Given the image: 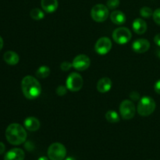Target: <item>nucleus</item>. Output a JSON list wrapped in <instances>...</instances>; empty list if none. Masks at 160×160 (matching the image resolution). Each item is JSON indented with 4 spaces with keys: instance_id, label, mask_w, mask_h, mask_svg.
<instances>
[{
    "instance_id": "7c9ffc66",
    "label": "nucleus",
    "mask_w": 160,
    "mask_h": 160,
    "mask_svg": "<svg viewBox=\"0 0 160 160\" xmlns=\"http://www.w3.org/2000/svg\"><path fill=\"white\" fill-rule=\"evenodd\" d=\"M2 47H3V39H2V38L0 36V51L2 50Z\"/></svg>"
},
{
    "instance_id": "423d86ee",
    "label": "nucleus",
    "mask_w": 160,
    "mask_h": 160,
    "mask_svg": "<svg viewBox=\"0 0 160 160\" xmlns=\"http://www.w3.org/2000/svg\"><path fill=\"white\" fill-rule=\"evenodd\" d=\"M109 8L103 4H97L91 10V17L95 21L103 22L109 17Z\"/></svg>"
},
{
    "instance_id": "1a4fd4ad",
    "label": "nucleus",
    "mask_w": 160,
    "mask_h": 160,
    "mask_svg": "<svg viewBox=\"0 0 160 160\" xmlns=\"http://www.w3.org/2000/svg\"><path fill=\"white\" fill-rule=\"evenodd\" d=\"M112 46V42L110 39L107 37H102L100 38L95 43V50L98 54L103 56L110 51Z\"/></svg>"
},
{
    "instance_id": "7ed1b4c3",
    "label": "nucleus",
    "mask_w": 160,
    "mask_h": 160,
    "mask_svg": "<svg viewBox=\"0 0 160 160\" xmlns=\"http://www.w3.org/2000/svg\"><path fill=\"white\" fill-rule=\"evenodd\" d=\"M156 106V102L152 97L144 96L139 100L138 105V112L142 117H148L154 112Z\"/></svg>"
},
{
    "instance_id": "c756f323",
    "label": "nucleus",
    "mask_w": 160,
    "mask_h": 160,
    "mask_svg": "<svg viewBox=\"0 0 160 160\" xmlns=\"http://www.w3.org/2000/svg\"><path fill=\"white\" fill-rule=\"evenodd\" d=\"M5 150H6V146L2 142H0V155L3 154L5 152Z\"/></svg>"
},
{
    "instance_id": "b1692460",
    "label": "nucleus",
    "mask_w": 160,
    "mask_h": 160,
    "mask_svg": "<svg viewBox=\"0 0 160 160\" xmlns=\"http://www.w3.org/2000/svg\"><path fill=\"white\" fill-rule=\"evenodd\" d=\"M67 92V86L63 85H59L56 88V94L59 96H62V95H66Z\"/></svg>"
},
{
    "instance_id": "412c9836",
    "label": "nucleus",
    "mask_w": 160,
    "mask_h": 160,
    "mask_svg": "<svg viewBox=\"0 0 160 160\" xmlns=\"http://www.w3.org/2000/svg\"><path fill=\"white\" fill-rule=\"evenodd\" d=\"M30 15H31V17L33 20H40L45 17V13L43 12V11L41 10L40 9H38V8L33 9L30 12Z\"/></svg>"
},
{
    "instance_id": "5701e85b",
    "label": "nucleus",
    "mask_w": 160,
    "mask_h": 160,
    "mask_svg": "<svg viewBox=\"0 0 160 160\" xmlns=\"http://www.w3.org/2000/svg\"><path fill=\"white\" fill-rule=\"evenodd\" d=\"M120 5V0H108L107 7L109 9H116Z\"/></svg>"
},
{
    "instance_id": "a878e982",
    "label": "nucleus",
    "mask_w": 160,
    "mask_h": 160,
    "mask_svg": "<svg viewBox=\"0 0 160 160\" xmlns=\"http://www.w3.org/2000/svg\"><path fill=\"white\" fill-rule=\"evenodd\" d=\"M61 70H62L63 71H67V70H70L71 67H73V66H72V63H70V62H67V61H64L63 62H62L61 63Z\"/></svg>"
},
{
    "instance_id": "6ab92c4d",
    "label": "nucleus",
    "mask_w": 160,
    "mask_h": 160,
    "mask_svg": "<svg viewBox=\"0 0 160 160\" xmlns=\"http://www.w3.org/2000/svg\"><path fill=\"white\" fill-rule=\"evenodd\" d=\"M106 119L111 123H118L120 121V116L115 110H109L106 113Z\"/></svg>"
},
{
    "instance_id": "a211bd4d",
    "label": "nucleus",
    "mask_w": 160,
    "mask_h": 160,
    "mask_svg": "<svg viewBox=\"0 0 160 160\" xmlns=\"http://www.w3.org/2000/svg\"><path fill=\"white\" fill-rule=\"evenodd\" d=\"M3 59L4 61L9 65H17L20 60V57H19L18 54L16 53L15 52L12 51H7L5 52L4 56H3Z\"/></svg>"
},
{
    "instance_id": "4be33fe9",
    "label": "nucleus",
    "mask_w": 160,
    "mask_h": 160,
    "mask_svg": "<svg viewBox=\"0 0 160 160\" xmlns=\"http://www.w3.org/2000/svg\"><path fill=\"white\" fill-rule=\"evenodd\" d=\"M140 14L144 18H149L153 15V11L149 7H142L140 10Z\"/></svg>"
},
{
    "instance_id": "39448f33",
    "label": "nucleus",
    "mask_w": 160,
    "mask_h": 160,
    "mask_svg": "<svg viewBox=\"0 0 160 160\" xmlns=\"http://www.w3.org/2000/svg\"><path fill=\"white\" fill-rule=\"evenodd\" d=\"M83 78L81 74L78 73H71L67 78L66 86L67 89L73 92H78L83 87Z\"/></svg>"
},
{
    "instance_id": "2eb2a0df",
    "label": "nucleus",
    "mask_w": 160,
    "mask_h": 160,
    "mask_svg": "<svg viewBox=\"0 0 160 160\" xmlns=\"http://www.w3.org/2000/svg\"><path fill=\"white\" fill-rule=\"evenodd\" d=\"M133 30L138 34H142L147 31V23L143 19L137 18L134 20L132 24Z\"/></svg>"
},
{
    "instance_id": "dca6fc26",
    "label": "nucleus",
    "mask_w": 160,
    "mask_h": 160,
    "mask_svg": "<svg viewBox=\"0 0 160 160\" xmlns=\"http://www.w3.org/2000/svg\"><path fill=\"white\" fill-rule=\"evenodd\" d=\"M41 6L45 12L51 13L57 9L58 1L57 0H42Z\"/></svg>"
},
{
    "instance_id": "4468645a",
    "label": "nucleus",
    "mask_w": 160,
    "mask_h": 160,
    "mask_svg": "<svg viewBox=\"0 0 160 160\" xmlns=\"http://www.w3.org/2000/svg\"><path fill=\"white\" fill-rule=\"evenodd\" d=\"M24 127L29 131H36L40 128V122L36 117H28L24 120Z\"/></svg>"
},
{
    "instance_id": "9d476101",
    "label": "nucleus",
    "mask_w": 160,
    "mask_h": 160,
    "mask_svg": "<svg viewBox=\"0 0 160 160\" xmlns=\"http://www.w3.org/2000/svg\"><path fill=\"white\" fill-rule=\"evenodd\" d=\"M91 60L88 56L84 54H80L73 59L72 62V66L74 69L79 71L86 70L90 67Z\"/></svg>"
},
{
    "instance_id": "ddd939ff",
    "label": "nucleus",
    "mask_w": 160,
    "mask_h": 160,
    "mask_svg": "<svg viewBox=\"0 0 160 160\" xmlns=\"http://www.w3.org/2000/svg\"><path fill=\"white\" fill-rule=\"evenodd\" d=\"M112 85V81L109 78H102L97 83V90L100 93H106L110 90Z\"/></svg>"
},
{
    "instance_id": "f257e3e1",
    "label": "nucleus",
    "mask_w": 160,
    "mask_h": 160,
    "mask_svg": "<svg viewBox=\"0 0 160 160\" xmlns=\"http://www.w3.org/2000/svg\"><path fill=\"white\" fill-rule=\"evenodd\" d=\"M23 95L28 99L37 98L42 93V86L39 81L32 76H26L21 82Z\"/></svg>"
},
{
    "instance_id": "473e14b6",
    "label": "nucleus",
    "mask_w": 160,
    "mask_h": 160,
    "mask_svg": "<svg viewBox=\"0 0 160 160\" xmlns=\"http://www.w3.org/2000/svg\"><path fill=\"white\" fill-rule=\"evenodd\" d=\"M65 160H76V159L73 157H71V156H70V157H67Z\"/></svg>"
},
{
    "instance_id": "0eeeda50",
    "label": "nucleus",
    "mask_w": 160,
    "mask_h": 160,
    "mask_svg": "<svg viewBox=\"0 0 160 160\" xmlns=\"http://www.w3.org/2000/svg\"><path fill=\"white\" fill-rule=\"evenodd\" d=\"M131 32L128 28L121 27L114 30L112 32V38L114 42L120 45H124L131 39Z\"/></svg>"
},
{
    "instance_id": "20e7f679",
    "label": "nucleus",
    "mask_w": 160,
    "mask_h": 160,
    "mask_svg": "<svg viewBox=\"0 0 160 160\" xmlns=\"http://www.w3.org/2000/svg\"><path fill=\"white\" fill-rule=\"evenodd\" d=\"M47 153L50 160H63L67 156V149L62 144L56 142L48 147Z\"/></svg>"
},
{
    "instance_id": "f8f14e48",
    "label": "nucleus",
    "mask_w": 160,
    "mask_h": 160,
    "mask_svg": "<svg viewBox=\"0 0 160 160\" xmlns=\"http://www.w3.org/2000/svg\"><path fill=\"white\" fill-rule=\"evenodd\" d=\"M24 158V152L21 148H15L6 152V154L5 155L4 160H23Z\"/></svg>"
},
{
    "instance_id": "6e6552de",
    "label": "nucleus",
    "mask_w": 160,
    "mask_h": 160,
    "mask_svg": "<svg viewBox=\"0 0 160 160\" xmlns=\"http://www.w3.org/2000/svg\"><path fill=\"white\" fill-rule=\"evenodd\" d=\"M136 108L131 100H123L120 106V116L124 120H131L134 117Z\"/></svg>"
},
{
    "instance_id": "2f4dec72",
    "label": "nucleus",
    "mask_w": 160,
    "mask_h": 160,
    "mask_svg": "<svg viewBox=\"0 0 160 160\" xmlns=\"http://www.w3.org/2000/svg\"><path fill=\"white\" fill-rule=\"evenodd\" d=\"M38 160H48V158L45 157V156H41V157L38 158Z\"/></svg>"
},
{
    "instance_id": "9b49d317",
    "label": "nucleus",
    "mask_w": 160,
    "mask_h": 160,
    "mask_svg": "<svg viewBox=\"0 0 160 160\" xmlns=\"http://www.w3.org/2000/svg\"><path fill=\"white\" fill-rule=\"evenodd\" d=\"M150 48V43L147 39L139 38L134 41L132 44V48L135 52L144 53L148 51Z\"/></svg>"
},
{
    "instance_id": "cd10ccee",
    "label": "nucleus",
    "mask_w": 160,
    "mask_h": 160,
    "mask_svg": "<svg viewBox=\"0 0 160 160\" xmlns=\"http://www.w3.org/2000/svg\"><path fill=\"white\" fill-rule=\"evenodd\" d=\"M155 91H156V93L159 94L160 95V79L159 80V81H156V83L155 84Z\"/></svg>"
},
{
    "instance_id": "f03ea898",
    "label": "nucleus",
    "mask_w": 160,
    "mask_h": 160,
    "mask_svg": "<svg viewBox=\"0 0 160 160\" xmlns=\"http://www.w3.org/2000/svg\"><path fill=\"white\" fill-rule=\"evenodd\" d=\"M6 138L11 145H21L26 141L27 132L24 128L19 123H11L6 130Z\"/></svg>"
},
{
    "instance_id": "c85d7f7f",
    "label": "nucleus",
    "mask_w": 160,
    "mask_h": 160,
    "mask_svg": "<svg viewBox=\"0 0 160 160\" xmlns=\"http://www.w3.org/2000/svg\"><path fill=\"white\" fill-rule=\"evenodd\" d=\"M154 42L158 45V46L160 47V33L159 34H156L154 38Z\"/></svg>"
},
{
    "instance_id": "bb28decb",
    "label": "nucleus",
    "mask_w": 160,
    "mask_h": 160,
    "mask_svg": "<svg viewBox=\"0 0 160 160\" xmlns=\"http://www.w3.org/2000/svg\"><path fill=\"white\" fill-rule=\"evenodd\" d=\"M130 98L132 100H134V101H137L140 98V95L138 94V92H132L131 94H130Z\"/></svg>"
},
{
    "instance_id": "aec40b11",
    "label": "nucleus",
    "mask_w": 160,
    "mask_h": 160,
    "mask_svg": "<svg viewBox=\"0 0 160 160\" xmlns=\"http://www.w3.org/2000/svg\"><path fill=\"white\" fill-rule=\"evenodd\" d=\"M50 69L47 66H41L36 71V76L38 78H46L49 76Z\"/></svg>"
},
{
    "instance_id": "393cba45",
    "label": "nucleus",
    "mask_w": 160,
    "mask_h": 160,
    "mask_svg": "<svg viewBox=\"0 0 160 160\" xmlns=\"http://www.w3.org/2000/svg\"><path fill=\"white\" fill-rule=\"evenodd\" d=\"M152 17L154 21L156 22L158 25H160V8L156 9V10L153 12Z\"/></svg>"
},
{
    "instance_id": "f3484780",
    "label": "nucleus",
    "mask_w": 160,
    "mask_h": 160,
    "mask_svg": "<svg viewBox=\"0 0 160 160\" xmlns=\"http://www.w3.org/2000/svg\"><path fill=\"white\" fill-rule=\"evenodd\" d=\"M110 20L115 24L121 25L126 22V16L121 11L114 10L110 14Z\"/></svg>"
}]
</instances>
